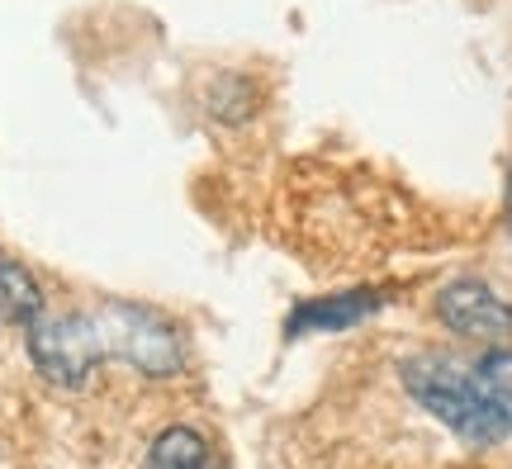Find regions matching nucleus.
I'll return each instance as SVG.
<instances>
[{"mask_svg":"<svg viewBox=\"0 0 512 469\" xmlns=\"http://www.w3.org/2000/svg\"><path fill=\"white\" fill-rule=\"evenodd\" d=\"M503 214H508V233H512V171H508V204H503Z\"/></svg>","mask_w":512,"mask_h":469,"instance_id":"1a4fd4ad","label":"nucleus"},{"mask_svg":"<svg viewBox=\"0 0 512 469\" xmlns=\"http://www.w3.org/2000/svg\"><path fill=\"white\" fill-rule=\"evenodd\" d=\"M437 323L460 337V342L479 346H503L512 337V299L498 294L489 280L479 275H456L437 289Z\"/></svg>","mask_w":512,"mask_h":469,"instance_id":"20e7f679","label":"nucleus"},{"mask_svg":"<svg viewBox=\"0 0 512 469\" xmlns=\"http://www.w3.org/2000/svg\"><path fill=\"white\" fill-rule=\"evenodd\" d=\"M204 114L223 128H242L261 105V86H256L247 72H214L204 81Z\"/></svg>","mask_w":512,"mask_h":469,"instance_id":"423d86ee","label":"nucleus"},{"mask_svg":"<svg viewBox=\"0 0 512 469\" xmlns=\"http://www.w3.org/2000/svg\"><path fill=\"white\" fill-rule=\"evenodd\" d=\"M403 394L446 432L489 451L512 436V351L479 346L475 356L460 351H418L399 361Z\"/></svg>","mask_w":512,"mask_h":469,"instance_id":"f257e3e1","label":"nucleus"},{"mask_svg":"<svg viewBox=\"0 0 512 469\" xmlns=\"http://www.w3.org/2000/svg\"><path fill=\"white\" fill-rule=\"evenodd\" d=\"M24 351L53 389H81L105 365L86 313H62V318L43 313L34 327H24Z\"/></svg>","mask_w":512,"mask_h":469,"instance_id":"7ed1b4c3","label":"nucleus"},{"mask_svg":"<svg viewBox=\"0 0 512 469\" xmlns=\"http://www.w3.org/2000/svg\"><path fill=\"white\" fill-rule=\"evenodd\" d=\"M0 318L15 327H34L43 318V289L34 271L0 247Z\"/></svg>","mask_w":512,"mask_h":469,"instance_id":"0eeeda50","label":"nucleus"},{"mask_svg":"<svg viewBox=\"0 0 512 469\" xmlns=\"http://www.w3.org/2000/svg\"><path fill=\"white\" fill-rule=\"evenodd\" d=\"M143 469H214V455H209L204 432H195V427H166L147 446Z\"/></svg>","mask_w":512,"mask_h":469,"instance_id":"6e6552de","label":"nucleus"},{"mask_svg":"<svg viewBox=\"0 0 512 469\" xmlns=\"http://www.w3.org/2000/svg\"><path fill=\"white\" fill-rule=\"evenodd\" d=\"M389 304L384 289H337V294H318L304 304L290 308L285 318V337H313V332H347L361 327L366 318H375Z\"/></svg>","mask_w":512,"mask_h":469,"instance_id":"39448f33","label":"nucleus"},{"mask_svg":"<svg viewBox=\"0 0 512 469\" xmlns=\"http://www.w3.org/2000/svg\"><path fill=\"white\" fill-rule=\"evenodd\" d=\"M81 313H86V323L95 332L100 361H119L133 375H147V379L181 375L185 342H181V327L171 323L166 313L133 304V299H100V304L81 308Z\"/></svg>","mask_w":512,"mask_h":469,"instance_id":"f03ea898","label":"nucleus"}]
</instances>
